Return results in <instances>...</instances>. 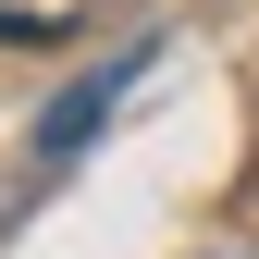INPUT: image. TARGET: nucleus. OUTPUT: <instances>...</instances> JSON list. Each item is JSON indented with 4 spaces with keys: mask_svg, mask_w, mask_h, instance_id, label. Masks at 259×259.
Masks as SVG:
<instances>
[{
    "mask_svg": "<svg viewBox=\"0 0 259 259\" xmlns=\"http://www.w3.org/2000/svg\"><path fill=\"white\" fill-rule=\"evenodd\" d=\"M136 62H148V50H123V62H99V74H74V87H62V99H50V123H37V160H74L87 136H99V123H111V99L136 87Z\"/></svg>",
    "mask_w": 259,
    "mask_h": 259,
    "instance_id": "nucleus-1",
    "label": "nucleus"
}]
</instances>
